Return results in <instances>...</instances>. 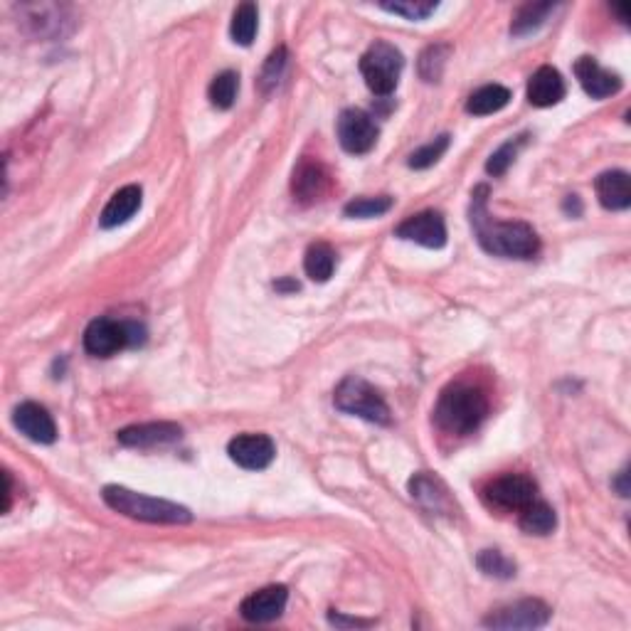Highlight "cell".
Here are the masks:
<instances>
[{
    "mask_svg": "<svg viewBox=\"0 0 631 631\" xmlns=\"http://www.w3.org/2000/svg\"><path fill=\"white\" fill-rule=\"evenodd\" d=\"M486 195L489 188L479 185V188L471 193V227H474V235L479 240V245L484 247V252L493 254V257H506V259H530L538 254L540 240L535 235V230L526 222H496L489 215L486 208Z\"/></svg>",
    "mask_w": 631,
    "mask_h": 631,
    "instance_id": "1",
    "label": "cell"
},
{
    "mask_svg": "<svg viewBox=\"0 0 631 631\" xmlns=\"http://www.w3.org/2000/svg\"><path fill=\"white\" fill-rule=\"evenodd\" d=\"M489 415V397L481 387L454 383L439 395L437 407H434V420L437 427L449 434H474L481 427V422Z\"/></svg>",
    "mask_w": 631,
    "mask_h": 631,
    "instance_id": "2",
    "label": "cell"
},
{
    "mask_svg": "<svg viewBox=\"0 0 631 631\" xmlns=\"http://www.w3.org/2000/svg\"><path fill=\"white\" fill-rule=\"evenodd\" d=\"M102 498L111 511L134 518V521L163 523V526H183V523L193 521V513L185 506L166 501V498H153L146 493L131 491L126 486H106Z\"/></svg>",
    "mask_w": 631,
    "mask_h": 631,
    "instance_id": "3",
    "label": "cell"
},
{
    "mask_svg": "<svg viewBox=\"0 0 631 631\" xmlns=\"http://www.w3.org/2000/svg\"><path fill=\"white\" fill-rule=\"evenodd\" d=\"M146 341V328L134 321L94 318L84 331V351L94 358H111L124 348H136Z\"/></svg>",
    "mask_w": 631,
    "mask_h": 631,
    "instance_id": "4",
    "label": "cell"
},
{
    "mask_svg": "<svg viewBox=\"0 0 631 631\" xmlns=\"http://www.w3.org/2000/svg\"><path fill=\"white\" fill-rule=\"evenodd\" d=\"M333 402L346 415L360 417V420L373 424H390V407H387L383 395L358 375H348L341 380V385L333 392Z\"/></svg>",
    "mask_w": 631,
    "mask_h": 631,
    "instance_id": "5",
    "label": "cell"
},
{
    "mask_svg": "<svg viewBox=\"0 0 631 631\" xmlns=\"http://www.w3.org/2000/svg\"><path fill=\"white\" fill-rule=\"evenodd\" d=\"M402 67H405V57L390 42H375L368 47V52L360 60V74H363L365 84L378 97H387L395 92L397 82H400Z\"/></svg>",
    "mask_w": 631,
    "mask_h": 631,
    "instance_id": "6",
    "label": "cell"
},
{
    "mask_svg": "<svg viewBox=\"0 0 631 631\" xmlns=\"http://www.w3.org/2000/svg\"><path fill=\"white\" fill-rule=\"evenodd\" d=\"M538 496V486L526 474H506L493 479L484 489V501L498 511L521 513Z\"/></svg>",
    "mask_w": 631,
    "mask_h": 631,
    "instance_id": "7",
    "label": "cell"
},
{
    "mask_svg": "<svg viewBox=\"0 0 631 631\" xmlns=\"http://www.w3.org/2000/svg\"><path fill=\"white\" fill-rule=\"evenodd\" d=\"M550 614H553V609L545 602H540V599H521V602H513L508 607L491 612L484 619V627L503 631L540 629L550 622Z\"/></svg>",
    "mask_w": 631,
    "mask_h": 631,
    "instance_id": "8",
    "label": "cell"
},
{
    "mask_svg": "<svg viewBox=\"0 0 631 631\" xmlns=\"http://www.w3.org/2000/svg\"><path fill=\"white\" fill-rule=\"evenodd\" d=\"M338 141L353 156H363V153L373 151L378 143V126H375L373 116L365 114L363 109H346L338 116Z\"/></svg>",
    "mask_w": 631,
    "mask_h": 631,
    "instance_id": "9",
    "label": "cell"
},
{
    "mask_svg": "<svg viewBox=\"0 0 631 631\" xmlns=\"http://www.w3.org/2000/svg\"><path fill=\"white\" fill-rule=\"evenodd\" d=\"M395 235L400 240L415 242V245L427 249H442L447 245V225H444V217L434 210L417 212V215L407 217L405 222L397 225Z\"/></svg>",
    "mask_w": 631,
    "mask_h": 631,
    "instance_id": "10",
    "label": "cell"
},
{
    "mask_svg": "<svg viewBox=\"0 0 631 631\" xmlns=\"http://www.w3.org/2000/svg\"><path fill=\"white\" fill-rule=\"evenodd\" d=\"M331 190V173L316 158H304L291 176V193L301 205L321 203Z\"/></svg>",
    "mask_w": 631,
    "mask_h": 631,
    "instance_id": "11",
    "label": "cell"
},
{
    "mask_svg": "<svg viewBox=\"0 0 631 631\" xmlns=\"http://www.w3.org/2000/svg\"><path fill=\"white\" fill-rule=\"evenodd\" d=\"M227 454L242 469L262 471L274 461L277 447H274L272 437H267V434H240V437L230 442Z\"/></svg>",
    "mask_w": 631,
    "mask_h": 631,
    "instance_id": "12",
    "label": "cell"
},
{
    "mask_svg": "<svg viewBox=\"0 0 631 631\" xmlns=\"http://www.w3.org/2000/svg\"><path fill=\"white\" fill-rule=\"evenodd\" d=\"M180 437H183V427L176 422L131 424V427H124L119 434H116L121 447H129V449L163 447V444L180 442Z\"/></svg>",
    "mask_w": 631,
    "mask_h": 631,
    "instance_id": "13",
    "label": "cell"
},
{
    "mask_svg": "<svg viewBox=\"0 0 631 631\" xmlns=\"http://www.w3.org/2000/svg\"><path fill=\"white\" fill-rule=\"evenodd\" d=\"M286 602H289V590L284 585H269L242 599L240 614L252 624H269L284 614Z\"/></svg>",
    "mask_w": 631,
    "mask_h": 631,
    "instance_id": "14",
    "label": "cell"
},
{
    "mask_svg": "<svg viewBox=\"0 0 631 631\" xmlns=\"http://www.w3.org/2000/svg\"><path fill=\"white\" fill-rule=\"evenodd\" d=\"M13 424L20 429V434L37 444H52L57 439V424L52 420L50 412L37 402H23L15 407Z\"/></svg>",
    "mask_w": 631,
    "mask_h": 631,
    "instance_id": "15",
    "label": "cell"
},
{
    "mask_svg": "<svg viewBox=\"0 0 631 631\" xmlns=\"http://www.w3.org/2000/svg\"><path fill=\"white\" fill-rule=\"evenodd\" d=\"M575 77L580 87L585 89L587 97L592 99H607L622 89V79L617 74L607 72L604 67H599L595 57H580L575 62Z\"/></svg>",
    "mask_w": 631,
    "mask_h": 631,
    "instance_id": "16",
    "label": "cell"
},
{
    "mask_svg": "<svg viewBox=\"0 0 631 631\" xmlns=\"http://www.w3.org/2000/svg\"><path fill=\"white\" fill-rule=\"evenodd\" d=\"M141 198L143 193L139 185H126V188L116 190L109 198V203L104 205L102 215H99V225L104 230H114V227L129 222L141 210Z\"/></svg>",
    "mask_w": 631,
    "mask_h": 631,
    "instance_id": "17",
    "label": "cell"
},
{
    "mask_svg": "<svg viewBox=\"0 0 631 631\" xmlns=\"http://www.w3.org/2000/svg\"><path fill=\"white\" fill-rule=\"evenodd\" d=\"M565 79L555 67H540L528 82V102L538 109L560 104L565 99Z\"/></svg>",
    "mask_w": 631,
    "mask_h": 631,
    "instance_id": "18",
    "label": "cell"
},
{
    "mask_svg": "<svg viewBox=\"0 0 631 631\" xmlns=\"http://www.w3.org/2000/svg\"><path fill=\"white\" fill-rule=\"evenodd\" d=\"M410 493H412V498H415V501H420L424 508H429V511L452 513L454 501H452V496H449V489L444 486L442 479L427 474V471L412 476Z\"/></svg>",
    "mask_w": 631,
    "mask_h": 631,
    "instance_id": "19",
    "label": "cell"
},
{
    "mask_svg": "<svg viewBox=\"0 0 631 631\" xmlns=\"http://www.w3.org/2000/svg\"><path fill=\"white\" fill-rule=\"evenodd\" d=\"M597 198L602 208L607 210H629L631 205V183L629 173L624 171H607L595 180Z\"/></svg>",
    "mask_w": 631,
    "mask_h": 631,
    "instance_id": "20",
    "label": "cell"
},
{
    "mask_svg": "<svg viewBox=\"0 0 631 631\" xmlns=\"http://www.w3.org/2000/svg\"><path fill=\"white\" fill-rule=\"evenodd\" d=\"M508 102H511V89L501 87V84H486V87L471 94L469 102H466V111L474 116H489L506 109Z\"/></svg>",
    "mask_w": 631,
    "mask_h": 631,
    "instance_id": "21",
    "label": "cell"
},
{
    "mask_svg": "<svg viewBox=\"0 0 631 631\" xmlns=\"http://www.w3.org/2000/svg\"><path fill=\"white\" fill-rule=\"evenodd\" d=\"M518 526H521L523 533H528V535H550L555 530V526H558V516H555V511L548 506V503L535 498L533 503H528V506L521 511Z\"/></svg>",
    "mask_w": 631,
    "mask_h": 631,
    "instance_id": "22",
    "label": "cell"
},
{
    "mask_svg": "<svg viewBox=\"0 0 631 631\" xmlns=\"http://www.w3.org/2000/svg\"><path fill=\"white\" fill-rule=\"evenodd\" d=\"M304 269H306V274H309V279L318 281V284L331 279L333 272H336V252H333V247L326 245V242H316V245H311L309 249H306Z\"/></svg>",
    "mask_w": 631,
    "mask_h": 631,
    "instance_id": "23",
    "label": "cell"
},
{
    "mask_svg": "<svg viewBox=\"0 0 631 631\" xmlns=\"http://www.w3.org/2000/svg\"><path fill=\"white\" fill-rule=\"evenodd\" d=\"M553 10H555L553 3H528V5H523V8L516 13V18H513L511 35L523 37V35L535 33V30H538L540 25H543L545 20H548V15L553 13Z\"/></svg>",
    "mask_w": 631,
    "mask_h": 631,
    "instance_id": "24",
    "label": "cell"
},
{
    "mask_svg": "<svg viewBox=\"0 0 631 631\" xmlns=\"http://www.w3.org/2000/svg\"><path fill=\"white\" fill-rule=\"evenodd\" d=\"M257 25H259V10L254 3H242L240 8L232 15V25H230V35L237 45L249 47L252 45L254 35H257Z\"/></svg>",
    "mask_w": 631,
    "mask_h": 631,
    "instance_id": "25",
    "label": "cell"
},
{
    "mask_svg": "<svg viewBox=\"0 0 631 631\" xmlns=\"http://www.w3.org/2000/svg\"><path fill=\"white\" fill-rule=\"evenodd\" d=\"M237 92H240V77L237 72H222L210 82L208 97L215 109H232Z\"/></svg>",
    "mask_w": 631,
    "mask_h": 631,
    "instance_id": "26",
    "label": "cell"
},
{
    "mask_svg": "<svg viewBox=\"0 0 631 631\" xmlns=\"http://www.w3.org/2000/svg\"><path fill=\"white\" fill-rule=\"evenodd\" d=\"M452 47L449 45H429L420 55V74L424 82H439L447 67Z\"/></svg>",
    "mask_w": 631,
    "mask_h": 631,
    "instance_id": "27",
    "label": "cell"
},
{
    "mask_svg": "<svg viewBox=\"0 0 631 631\" xmlns=\"http://www.w3.org/2000/svg\"><path fill=\"white\" fill-rule=\"evenodd\" d=\"M392 198L390 195H375V198H355L343 208V215L351 217V220H368V217H380L385 212H390Z\"/></svg>",
    "mask_w": 631,
    "mask_h": 631,
    "instance_id": "28",
    "label": "cell"
},
{
    "mask_svg": "<svg viewBox=\"0 0 631 631\" xmlns=\"http://www.w3.org/2000/svg\"><path fill=\"white\" fill-rule=\"evenodd\" d=\"M476 565L484 575L496 577V580H511L516 575V562L508 560L501 550H481Z\"/></svg>",
    "mask_w": 631,
    "mask_h": 631,
    "instance_id": "29",
    "label": "cell"
},
{
    "mask_svg": "<svg viewBox=\"0 0 631 631\" xmlns=\"http://www.w3.org/2000/svg\"><path fill=\"white\" fill-rule=\"evenodd\" d=\"M449 143H452V136H449V134H442V136H437V139H434V141L424 143L422 148H417V151L412 153L410 161H407V166L415 168V171H424V168L434 166V163H437L439 158H442L444 153H447Z\"/></svg>",
    "mask_w": 631,
    "mask_h": 631,
    "instance_id": "30",
    "label": "cell"
},
{
    "mask_svg": "<svg viewBox=\"0 0 631 631\" xmlns=\"http://www.w3.org/2000/svg\"><path fill=\"white\" fill-rule=\"evenodd\" d=\"M526 139L528 136H518V139L513 141H506L501 148H498L496 153H491L489 163H486V171H489V176H503V173L511 168V163L516 161L518 151H521L523 146H526Z\"/></svg>",
    "mask_w": 631,
    "mask_h": 631,
    "instance_id": "31",
    "label": "cell"
},
{
    "mask_svg": "<svg viewBox=\"0 0 631 631\" xmlns=\"http://www.w3.org/2000/svg\"><path fill=\"white\" fill-rule=\"evenodd\" d=\"M286 60H289L286 47H279V50H274L272 55L267 57V62H264V67H262V74H259V89H262L264 94H269L279 84L281 74H284L286 70Z\"/></svg>",
    "mask_w": 631,
    "mask_h": 631,
    "instance_id": "32",
    "label": "cell"
},
{
    "mask_svg": "<svg viewBox=\"0 0 631 631\" xmlns=\"http://www.w3.org/2000/svg\"><path fill=\"white\" fill-rule=\"evenodd\" d=\"M387 13L402 15L407 20H424L437 10V3H424V0H410V3H380Z\"/></svg>",
    "mask_w": 631,
    "mask_h": 631,
    "instance_id": "33",
    "label": "cell"
},
{
    "mask_svg": "<svg viewBox=\"0 0 631 631\" xmlns=\"http://www.w3.org/2000/svg\"><path fill=\"white\" fill-rule=\"evenodd\" d=\"M328 622L336 624V627H370V622H363V619H346L341 614H328Z\"/></svg>",
    "mask_w": 631,
    "mask_h": 631,
    "instance_id": "34",
    "label": "cell"
},
{
    "mask_svg": "<svg viewBox=\"0 0 631 631\" xmlns=\"http://www.w3.org/2000/svg\"><path fill=\"white\" fill-rule=\"evenodd\" d=\"M3 479H5V501H3V513H8V511H10V498H13V479H10L8 471H5V474H3Z\"/></svg>",
    "mask_w": 631,
    "mask_h": 631,
    "instance_id": "35",
    "label": "cell"
},
{
    "mask_svg": "<svg viewBox=\"0 0 631 631\" xmlns=\"http://www.w3.org/2000/svg\"><path fill=\"white\" fill-rule=\"evenodd\" d=\"M627 479H629V471L624 469L622 474H619V479L614 481V486H617V491H619V496H624L627 498L629 496V486H627Z\"/></svg>",
    "mask_w": 631,
    "mask_h": 631,
    "instance_id": "36",
    "label": "cell"
},
{
    "mask_svg": "<svg viewBox=\"0 0 631 631\" xmlns=\"http://www.w3.org/2000/svg\"><path fill=\"white\" fill-rule=\"evenodd\" d=\"M274 286H277L279 291H299V284H296V281H279V284Z\"/></svg>",
    "mask_w": 631,
    "mask_h": 631,
    "instance_id": "37",
    "label": "cell"
}]
</instances>
